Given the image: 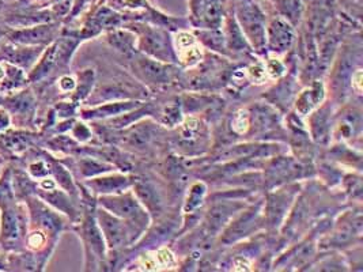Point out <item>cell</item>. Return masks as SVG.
Masks as SVG:
<instances>
[{
	"label": "cell",
	"instance_id": "cell-1",
	"mask_svg": "<svg viewBox=\"0 0 363 272\" xmlns=\"http://www.w3.org/2000/svg\"><path fill=\"white\" fill-rule=\"evenodd\" d=\"M235 16L240 26L252 40L253 45L260 50L265 45V19L263 11L253 0H234Z\"/></svg>",
	"mask_w": 363,
	"mask_h": 272
},
{
	"label": "cell",
	"instance_id": "cell-2",
	"mask_svg": "<svg viewBox=\"0 0 363 272\" xmlns=\"http://www.w3.org/2000/svg\"><path fill=\"white\" fill-rule=\"evenodd\" d=\"M99 202L105 208L111 210L112 214L130 221L128 223L133 225V229H136L139 233L146 229L149 223V215L131 193L120 196H102Z\"/></svg>",
	"mask_w": 363,
	"mask_h": 272
},
{
	"label": "cell",
	"instance_id": "cell-3",
	"mask_svg": "<svg viewBox=\"0 0 363 272\" xmlns=\"http://www.w3.org/2000/svg\"><path fill=\"white\" fill-rule=\"evenodd\" d=\"M226 0H191V18L194 25L216 30L225 16Z\"/></svg>",
	"mask_w": 363,
	"mask_h": 272
},
{
	"label": "cell",
	"instance_id": "cell-4",
	"mask_svg": "<svg viewBox=\"0 0 363 272\" xmlns=\"http://www.w3.org/2000/svg\"><path fill=\"white\" fill-rule=\"evenodd\" d=\"M99 221L101 233H104L111 248L124 246L125 244L133 241L135 237L133 236V232H131L130 223L117 220L104 210H99Z\"/></svg>",
	"mask_w": 363,
	"mask_h": 272
},
{
	"label": "cell",
	"instance_id": "cell-5",
	"mask_svg": "<svg viewBox=\"0 0 363 272\" xmlns=\"http://www.w3.org/2000/svg\"><path fill=\"white\" fill-rule=\"evenodd\" d=\"M143 32L140 35V48L142 51L158 57L162 62H172L174 59V53L169 44L167 34L155 28L143 26Z\"/></svg>",
	"mask_w": 363,
	"mask_h": 272
},
{
	"label": "cell",
	"instance_id": "cell-6",
	"mask_svg": "<svg viewBox=\"0 0 363 272\" xmlns=\"http://www.w3.org/2000/svg\"><path fill=\"white\" fill-rule=\"evenodd\" d=\"M268 47L272 52L287 51L294 40V30L283 17L274 18L268 25Z\"/></svg>",
	"mask_w": 363,
	"mask_h": 272
},
{
	"label": "cell",
	"instance_id": "cell-7",
	"mask_svg": "<svg viewBox=\"0 0 363 272\" xmlns=\"http://www.w3.org/2000/svg\"><path fill=\"white\" fill-rule=\"evenodd\" d=\"M135 64H136L138 72L145 79H147L152 84H167L169 81H172L173 71L155 60L140 57V59H136Z\"/></svg>",
	"mask_w": 363,
	"mask_h": 272
},
{
	"label": "cell",
	"instance_id": "cell-8",
	"mask_svg": "<svg viewBox=\"0 0 363 272\" xmlns=\"http://www.w3.org/2000/svg\"><path fill=\"white\" fill-rule=\"evenodd\" d=\"M325 97V90L324 86L320 82H315L311 89L303 90L298 96L296 101V109L301 116L309 115L314 108H317L321 102L324 101Z\"/></svg>",
	"mask_w": 363,
	"mask_h": 272
},
{
	"label": "cell",
	"instance_id": "cell-9",
	"mask_svg": "<svg viewBox=\"0 0 363 272\" xmlns=\"http://www.w3.org/2000/svg\"><path fill=\"white\" fill-rule=\"evenodd\" d=\"M89 187L93 188L96 192L101 193H112V192H121L123 189L130 187L133 184L131 178L127 176H111V177H102L96 178L87 183Z\"/></svg>",
	"mask_w": 363,
	"mask_h": 272
},
{
	"label": "cell",
	"instance_id": "cell-10",
	"mask_svg": "<svg viewBox=\"0 0 363 272\" xmlns=\"http://www.w3.org/2000/svg\"><path fill=\"white\" fill-rule=\"evenodd\" d=\"M82 236L86 245L90 246V249L97 254L99 257H104V238L102 234L96 225V222L93 221L90 217H87L82 225Z\"/></svg>",
	"mask_w": 363,
	"mask_h": 272
},
{
	"label": "cell",
	"instance_id": "cell-11",
	"mask_svg": "<svg viewBox=\"0 0 363 272\" xmlns=\"http://www.w3.org/2000/svg\"><path fill=\"white\" fill-rule=\"evenodd\" d=\"M53 30H55L53 26H37V28H30L22 32H17L13 34V38L19 42L34 44V42H41L45 38H50Z\"/></svg>",
	"mask_w": 363,
	"mask_h": 272
},
{
	"label": "cell",
	"instance_id": "cell-12",
	"mask_svg": "<svg viewBox=\"0 0 363 272\" xmlns=\"http://www.w3.org/2000/svg\"><path fill=\"white\" fill-rule=\"evenodd\" d=\"M278 7L286 21H289L293 25L299 22L303 11L302 0H279Z\"/></svg>",
	"mask_w": 363,
	"mask_h": 272
},
{
	"label": "cell",
	"instance_id": "cell-13",
	"mask_svg": "<svg viewBox=\"0 0 363 272\" xmlns=\"http://www.w3.org/2000/svg\"><path fill=\"white\" fill-rule=\"evenodd\" d=\"M327 115L328 113L325 112V109H320L312 116V134L318 142H324L330 134V125H325L330 124Z\"/></svg>",
	"mask_w": 363,
	"mask_h": 272
},
{
	"label": "cell",
	"instance_id": "cell-14",
	"mask_svg": "<svg viewBox=\"0 0 363 272\" xmlns=\"http://www.w3.org/2000/svg\"><path fill=\"white\" fill-rule=\"evenodd\" d=\"M108 38L111 41V44L116 47L118 51L128 53L133 52V42L136 40V37L130 32H121V30H113L108 34Z\"/></svg>",
	"mask_w": 363,
	"mask_h": 272
},
{
	"label": "cell",
	"instance_id": "cell-15",
	"mask_svg": "<svg viewBox=\"0 0 363 272\" xmlns=\"http://www.w3.org/2000/svg\"><path fill=\"white\" fill-rule=\"evenodd\" d=\"M206 195V186L203 183H196L194 184L191 191H189V195H188V199L185 202V207H184V211L185 212H191L194 211L195 208H198L199 205L203 202V198Z\"/></svg>",
	"mask_w": 363,
	"mask_h": 272
},
{
	"label": "cell",
	"instance_id": "cell-16",
	"mask_svg": "<svg viewBox=\"0 0 363 272\" xmlns=\"http://www.w3.org/2000/svg\"><path fill=\"white\" fill-rule=\"evenodd\" d=\"M79 168H81L83 176H86V177L96 176V174H99V173H104V171L112 169L111 165L101 164V162H97L94 159H89V158L87 159H82L79 162Z\"/></svg>",
	"mask_w": 363,
	"mask_h": 272
},
{
	"label": "cell",
	"instance_id": "cell-17",
	"mask_svg": "<svg viewBox=\"0 0 363 272\" xmlns=\"http://www.w3.org/2000/svg\"><path fill=\"white\" fill-rule=\"evenodd\" d=\"M93 82H94V72L91 69H86V71L81 72L79 74V86H78V91H77L75 97L77 98H84L89 94V91L93 86Z\"/></svg>",
	"mask_w": 363,
	"mask_h": 272
},
{
	"label": "cell",
	"instance_id": "cell-18",
	"mask_svg": "<svg viewBox=\"0 0 363 272\" xmlns=\"http://www.w3.org/2000/svg\"><path fill=\"white\" fill-rule=\"evenodd\" d=\"M249 123H250V119H249V113L247 110L242 109V110L237 112L234 119H233V123H231L233 131L235 134H240V135L245 134L248 131Z\"/></svg>",
	"mask_w": 363,
	"mask_h": 272
},
{
	"label": "cell",
	"instance_id": "cell-19",
	"mask_svg": "<svg viewBox=\"0 0 363 272\" xmlns=\"http://www.w3.org/2000/svg\"><path fill=\"white\" fill-rule=\"evenodd\" d=\"M164 123L169 124V125H174L177 123H180L182 116H180V108L177 105H170L167 106L165 110H164Z\"/></svg>",
	"mask_w": 363,
	"mask_h": 272
},
{
	"label": "cell",
	"instance_id": "cell-20",
	"mask_svg": "<svg viewBox=\"0 0 363 272\" xmlns=\"http://www.w3.org/2000/svg\"><path fill=\"white\" fill-rule=\"evenodd\" d=\"M265 69H267V74H269L272 78H279L284 72V67L278 59H269Z\"/></svg>",
	"mask_w": 363,
	"mask_h": 272
},
{
	"label": "cell",
	"instance_id": "cell-21",
	"mask_svg": "<svg viewBox=\"0 0 363 272\" xmlns=\"http://www.w3.org/2000/svg\"><path fill=\"white\" fill-rule=\"evenodd\" d=\"M249 78L252 81H256L257 84H262L267 76V69L260 64H256V66H250L248 68Z\"/></svg>",
	"mask_w": 363,
	"mask_h": 272
},
{
	"label": "cell",
	"instance_id": "cell-22",
	"mask_svg": "<svg viewBox=\"0 0 363 272\" xmlns=\"http://www.w3.org/2000/svg\"><path fill=\"white\" fill-rule=\"evenodd\" d=\"M157 260H158V264H160V266H164V267H169V266H173V264H174V256L172 255V252L167 251V249L158 251Z\"/></svg>",
	"mask_w": 363,
	"mask_h": 272
},
{
	"label": "cell",
	"instance_id": "cell-23",
	"mask_svg": "<svg viewBox=\"0 0 363 272\" xmlns=\"http://www.w3.org/2000/svg\"><path fill=\"white\" fill-rule=\"evenodd\" d=\"M74 135L77 136L79 140H87V139H90V131H89V128L86 127V125H83V124H77V127L74 128Z\"/></svg>",
	"mask_w": 363,
	"mask_h": 272
},
{
	"label": "cell",
	"instance_id": "cell-24",
	"mask_svg": "<svg viewBox=\"0 0 363 272\" xmlns=\"http://www.w3.org/2000/svg\"><path fill=\"white\" fill-rule=\"evenodd\" d=\"M45 165H44V162H35L33 165H30V173L33 174L34 177H43V176H45L47 173H48V170H45Z\"/></svg>",
	"mask_w": 363,
	"mask_h": 272
},
{
	"label": "cell",
	"instance_id": "cell-25",
	"mask_svg": "<svg viewBox=\"0 0 363 272\" xmlns=\"http://www.w3.org/2000/svg\"><path fill=\"white\" fill-rule=\"evenodd\" d=\"M75 86H77V84H75V81L71 76H63L60 79V89L63 91H71V90L75 89Z\"/></svg>",
	"mask_w": 363,
	"mask_h": 272
},
{
	"label": "cell",
	"instance_id": "cell-26",
	"mask_svg": "<svg viewBox=\"0 0 363 272\" xmlns=\"http://www.w3.org/2000/svg\"><path fill=\"white\" fill-rule=\"evenodd\" d=\"M1 3H3V0H0V8H1Z\"/></svg>",
	"mask_w": 363,
	"mask_h": 272
}]
</instances>
